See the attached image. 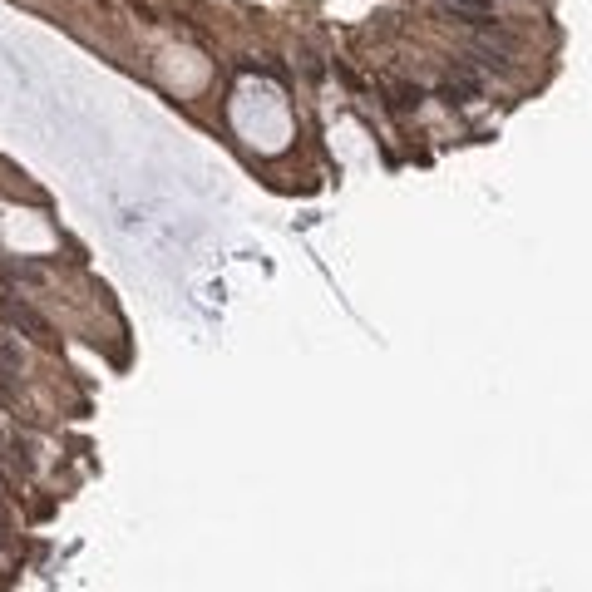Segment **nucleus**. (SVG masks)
<instances>
[{
	"mask_svg": "<svg viewBox=\"0 0 592 592\" xmlns=\"http://www.w3.org/2000/svg\"><path fill=\"white\" fill-rule=\"evenodd\" d=\"M449 94H454V99H479V79H474L469 70H459V74L449 79Z\"/></svg>",
	"mask_w": 592,
	"mask_h": 592,
	"instance_id": "obj_3",
	"label": "nucleus"
},
{
	"mask_svg": "<svg viewBox=\"0 0 592 592\" xmlns=\"http://www.w3.org/2000/svg\"><path fill=\"white\" fill-rule=\"evenodd\" d=\"M454 15H464L469 25H489V0H445Z\"/></svg>",
	"mask_w": 592,
	"mask_h": 592,
	"instance_id": "obj_2",
	"label": "nucleus"
},
{
	"mask_svg": "<svg viewBox=\"0 0 592 592\" xmlns=\"http://www.w3.org/2000/svg\"><path fill=\"white\" fill-rule=\"evenodd\" d=\"M0 375H20V355H15L6 341H0Z\"/></svg>",
	"mask_w": 592,
	"mask_h": 592,
	"instance_id": "obj_4",
	"label": "nucleus"
},
{
	"mask_svg": "<svg viewBox=\"0 0 592 592\" xmlns=\"http://www.w3.org/2000/svg\"><path fill=\"white\" fill-rule=\"evenodd\" d=\"M0 311H6V321H10L15 331H25V336H35V341H45V346H49V321H45L40 311H30L25 301H10V296L0 301Z\"/></svg>",
	"mask_w": 592,
	"mask_h": 592,
	"instance_id": "obj_1",
	"label": "nucleus"
}]
</instances>
